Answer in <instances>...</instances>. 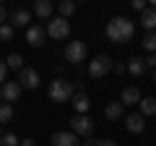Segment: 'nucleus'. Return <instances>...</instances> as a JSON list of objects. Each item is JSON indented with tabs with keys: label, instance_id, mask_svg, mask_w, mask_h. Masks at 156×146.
I'll use <instances>...</instances> for the list:
<instances>
[{
	"label": "nucleus",
	"instance_id": "f257e3e1",
	"mask_svg": "<svg viewBox=\"0 0 156 146\" xmlns=\"http://www.w3.org/2000/svg\"><path fill=\"white\" fill-rule=\"evenodd\" d=\"M104 34H107V39L115 42V45H125V42L133 39V34H135V24L130 21V18H125V16H115L112 21H107Z\"/></svg>",
	"mask_w": 156,
	"mask_h": 146
},
{
	"label": "nucleus",
	"instance_id": "f03ea898",
	"mask_svg": "<svg viewBox=\"0 0 156 146\" xmlns=\"http://www.w3.org/2000/svg\"><path fill=\"white\" fill-rule=\"evenodd\" d=\"M73 94H76V86H73V81H68V78H52V84H50V99L52 102H57V104H62V102H70L73 99Z\"/></svg>",
	"mask_w": 156,
	"mask_h": 146
},
{
	"label": "nucleus",
	"instance_id": "7ed1b4c3",
	"mask_svg": "<svg viewBox=\"0 0 156 146\" xmlns=\"http://www.w3.org/2000/svg\"><path fill=\"white\" fill-rule=\"evenodd\" d=\"M112 65H115V63H112L109 55H96L94 60L89 63V76L91 78H104L107 73L112 71Z\"/></svg>",
	"mask_w": 156,
	"mask_h": 146
},
{
	"label": "nucleus",
	"instance_id": "20e7f679",
	"mask_svg": "<svg viewBox=\"0 0 156 146\" xmlns=\"http://www.w3.org/2000/svg\"><path fill=\"white\" fill-rule=\"evenodd\" d=\"M47 37H52V39H68L70 37V21H65L60 16L50 18V24H47Z\"/></svg>",
	"mask_w": 156,
	"mask_h": 146
},
{
	"label": "nucleus",
	"instance_id": "39448f33",
	"mask_svg": "<svg viewBox=\"0 0 156 146\" xmlns=\"http://www.w3.org/2000/svg\"><path fill=\"white\" fill-rule=\"evenodd\" d=\"M70 130L76 136L91 138V133H94V120H91L89 115H73V118H70Z\"/></svg>",
	"mask_w": 156,
	"mask_h": 146
},
{
	"label": "nucleus",
	"instance_id": "423d86ee",
	"mask_svg": "<svg viewBox=\"0 0 156 146\" xmlns=\"http://www.w3.org/2000/svg\"><path fill=\"white\" fill-rule=\"evenodd\" d=\"M86 52H89L86 42H81V39L68 42V47H65V60L70 63V65H78V63H83V60H86Z\"/></svg>",
	"mask_w": 156,
	"mask_h": 146
},
{
	"label": "nucleus",
	"instance_id": "0eeeda50",
	"mask_svg": "<svg viewBox=\"0 0 156 146\" xmlns=\"http://www.w3.org/2000/svg\"><path fill=\"white\" fill-rule=\"evenodd\" d=\"M21 84L18 81H5V84L0 86V99L5 102V104H13V102H18V97H21Z\"/></svg>",
	"mask_w": 156,
	"mask_h": 146
},
{
	"label": "nucleus",
	"instance_id": "6e6552de",
	"mask_svg": "<svg viewBox=\"0 0 156 146\" xmlns=\"http://www.w3.org/2000/svg\"><path fill=\"white\" fill-rule=\"evenodd\" d=\"M18 84H21V89H37V86L42 84L39 71H37V68H21V73H18Z\"/></svg>",
	"mask_w": 156,
	"mask_h": 146
},
{
	"label": "nucleus",
	"instance_id": "1a4fd4ad",
	"mask_svg": "<svg viewBox=\"0 0 156 146\" xmlns=\"http://www.w3.org/2000/svg\"><path fill=\"white\" fill-rule=\"evenodd\" d=\"M52 146H81V141L73 130H57L52 133Z\"/></svg>",
	"mask_w": 156,
	"mask_h": 146
},
{
	"label": "nucleus",
	"instance_id": "9d476101",
	"mask_svg": "<svg viewBox=\"0 0 156 146\" xmlns=\"http://www.w3.org/2000/svg\"><path fill=\"white\" fill-rule=\"evenodd\" d=\"M44 39H47V29L44 26H39V24H37V26H29L26 29V42L31 47H42Z\"/></svg>",
	"mask_w": 156,
	"mask_h": 146
},
{
	"label": "nucleus",
	"instance_id": "9b49d317",
	"mask_svg": "<svg viewBox=\"0 0 156 146\" xmlns=\"http://www.w3.org/2000/svg\"><path fill=\"white\" fill-rule=\"evenodd\" d=\"M125 128H128L130 133H143V130H146V118H143L140 112L125 115Z\"/></svg>",
	"mask_w": 156,
	"mask_h": 146
},
{
	"label": "nucleus",
	"instance_id": "f8f14e48",
	"mask_svg": "<svg viewBox=\"0 0 156 146\" xmlns=\"http://www.w3.org/2000/svg\"><path fill=\"white\" fill-rule=\"evenodd\" d=\"M73 107H76V115H86L89 112V107H91V99H89V94H86V91H81L78 89L76 94H73Z\"/></svg>",
	"mask_w": 156,
	"mask_h": 146
},
{
	"label": "nucleus",
	"instance_id": "ddd939ff",
	"mask_svg": "<svg viewBox=\"0 0 156 146\" xmlns=\"http://www.w3.org/2000/svg\"><path fill=\"white\" fill-rule=\"evenodd\" d=\"M140 99H143V97H140V89H138V86H125V89H122V97H120L122 107H125V104H140Z\"/></svg>",
	"mask_w": 156,
	"mask_h": 146
},
{
	"label": "nucleus",
	"instance_id": "4468645a",
	"mask_svg": "<svg viewBox=\"0 0 156 146\" xmlns=\"http://www.w3.org/2000/svg\"><path fill=\"white\" fill-rule=\"evenodd\" d=\"M8 18H11V26H29V24H31V11L16 8V11H13Z\"/></svg>",
	"mask_w": 156,
	"mask_h": 146
},
{
	"label": "nucleus",
	"instance_id": "2eb2a0df",
	"mask_svg": "<svg viewBox=\"0 0 156 146\" xmlns=\"http://www.w3.org/2000/svg\"><path fill=\"white\" fill-rule=\"evenodd\" d=\"M52 11H55V5L50 0H37L34 3V16L37 18H52Z\"/></svg>",
	"mask_w": 156,
	"mask_h": 146
},
{
	"label": "nucleus",
	"instance_id": "dca6fc26",
	"mask_svg": "<svg viewBox=\"0 0 156 146\" xmlns=\"http://www.w3.org/2000/svg\"><path fill=\"white\" fill-rule=\"evenodd\" d=\"M104 115H107V120H122V118H125L122 102H109V104L104 107Z\"/></svg>",
	"mask_w": 156,
	"mask_h": 146
},
{
	"label": "nucleus",
	"instance_id": "f3484780",
	"mask_svg": "<svg viewBox=\"0 0 156 146\" xmlns=\"http://www.w3.org/2000/svg\"><path fill=\"white\" fill-rule=\"evenodd\" d=\"M140 24H143V29H148V31H156V8H146V11L140 13Z\"/></svg>",
	"mask_w": 156,
	"mask_h": 146
},
{
	"label": "nucleus",
	"instance_id": "a211bd4d",
	"mask_svg": "<svg viewBox=\"0 0 156 146\" xmlns=\"http://www.w3.org/2000/svg\"><path fill=\"white\" fill-rule=\"evenodd\" d=\"M138 107H140V115H143V118H148V115H156V97H143Z\"/></svg>",
	"mask_w": 156,
	"mask_h": 146
},
{
	"label": "nucleus",
	"instance_id": "6ab92c4d",
	"mask_svg": "<svg viewBox=\"0 0 156 146\" xmlns=\"http://www.w3.org/2000/svg\"><path fill=\"white\" fill-rule=\"evenodd\" d=\"M125 65H128V71L133 73V76H143V73H146V60H143V57H130Z\"/></svg>",
	"mask_w": 156,
	"mask_h": 146
},
{
	"label": "nucleus",
	"instance_id": "aec40b11",
	"mask_svg": "<svg viewBox=\"0 0 156 146\" xmlns=\"http://www.w3.org/2000/svg\"><path fill=\"white\" fill-rule=\"evenodd\" d=\"M57 13H60V18H70L73 13H76V3H73V0H62L60 5H57Z\"/></svg>",
	"mask_w": 156,
	"mask_h": 146
},
{
	"label": "nucleus",
	"instance_id": "412c9836",
	"mask_svg": "<svg viewBox=\"0 0 156 146\" xmlns=\"http://www.w3.org/2000/svg\"><path fill=\"white\" fill-rule=\"evenodd\" d=\"M13 120V104H0V125Z\"/></svg>",
	"mask_w": 156,
	"mask_h": 146
},
{
	"label": "nucleus",
	"instance_id": "4be33fe9",
	"mask_svg": "<svg viewBox=\"0 0 156 146\" xmlns=\"http://www.w3.org/2000/svg\"><path fill=\"white\" fill-rule=\"evenodd\" d=\"M0 146H21V138L16 133H3L0 136Z\"/></svg>",
	"mask_w": 156,
	"mask_h": 146
},
{
	"label": "nucleus",
	"instance_id": "5701e85b",
	"mask_svg": "<svg viewBox=\"0 0 156 146\" xmlns=\"http://www.w3.org/2000/svg\"><path fill=\"white\" fill-rule=\"evenodd\" d=\"M5 65H8V68H13V71H21V68H23V57L18 55V52H13V55H8Z\"/></svg>",
	"mask_w": 156,
	"mask_h": 146
},
{
	"label": "nucleus",
	"instance_id": "b1692460",
	"mask_svg": "<svg viewBox=\"0 0 156 146\" xmlns=\"http://www.w3.org/2000/svg\"><path fill=\"white\" fill-rule=\"evenodd\" d=\"M143 47L151 52V55L156 52V31H146V37H143Z\"/></svg>",
	"mask_w": 156,
	"mask_h": 146
},
{
	"label": "nucleus",
	"instance_id": "393cba45",
	"mask_svg": "<svg viewBox=\"0 0 156 146\" xmlns=\"http://www.w3.org/2000/svg\"><path fill=\"white\" fill-rule=\"evenodd\" d=\"M13 39V26L11 24H3L0 26V42H11Z\"/></svg>",
	"mask_w": 156,
	"mask_h": 146
},
{
	"label": "nucleus",
	"instance_id": "a878e982",
	"mask_svg": "<svg viewBox=\"0 0 156 146\" xmlns=\"http://www.w3.org/2000/svg\"><path fill=\"white\" fill-rule=\"evenodd\" d=\"M83 146H117V144L112 138H99V141H96V138H86Z\"/></svg>",
	"mask_w": 156,
	"mask_h": 146
},
{
	"label": "nucleus",
	"instance_id": "bb28decb",
	"mask_svg": "<svg viewBox=\"0 0 156 146\" xmlns=\"http://www.w3.org/2000/svg\"><path fill=\"white\" fill-rule=\"evenodd\" d=\"M5 73H8V65H5V60H0V86L5 84Z\"/></svg>",
	"mask_w": 156,
	"mask_h": 146
},
{
	"label": "nucleus",
	"instance_id": "cd10ccee",
	"mask_svg": "<svg viewBox=\"0 0 156 146\" xmlns=\"http://www.w3.org/2000/svg\"><path fill=\"white\" fill-rule=\"evenodd\" d=\"M146 68H154V71H156V52L146 57Z\"/></svg>",
	"mask_w": 156,
	"mask_h": 146
},
{
	"label": "nucleus",
	"instance_id": "c85d7f7f",
	"mask_svg": "<svg viewBox=\"0 0 156 146\" xmlns=\"http://www.w3.org/2000/svg\"><path fill=\"white\" fill-rule=\"evenodd\" d=\"M133 8L143 13V11H146V0H133Z\"/></svg>",
	"mask_w": 156,
	"mask_h": 146
},
{
	"label": "nucleus",
	"instance_id": "c756f323",
	"mask_svg": "<svg viewBox=\"0 0 156 146\" xmlns=\"http://www.w3.org/2000/svg\"><path fill=\"white\" fill-rule=\"evenodd\" d=\"M112 71H115V73H125V71H128V65H125V63H115Z\"/></svg>",
	"mask_w": 156,
	"mask_h": 146
},
{
	"label": "nucleus",
	"instance_id": "7c9ffc66",
	"mask_svg": "<svg viewBox=\"0 0 156 146\" xmlns=\"http://www.w3.org/2000/svg\"><path fill=\"white\" fill-rule=\"evenodd\" d=\"M8 21V11H5V5H0V26Z\"/></svg>",
	"mask_w": 156,
	"mask_h": 146
},
{
	"label": "nucleus",
	"instance_id": "2f4dec72",
	"mask_svg": "<svg viewBox=\"0 0 156 146\" xmlns=\"http://www.w3.org/2000/svg\"><path fill=\"white\" fill-rule=\"evenodd\" d=\"M21 146H37V141L34 138H21Z\"/></svg>",
	"mask_w": 156,
	"mask_h": 146
},
{
	"label": "nucleus",
	"instance_id": "473e14b6",
	"mask_svg": "<svg viewBox=\"0 0 156 146\" xmlns=\"http://www.w3.org/2000/svg\"><path fill=\"white\" fill-rule=\"evenodd\" d=\"M154 81H156V71H154Z\"/></svg>",
	"mask_w": 156,
	"mask_h": 146
}]
</instances>
